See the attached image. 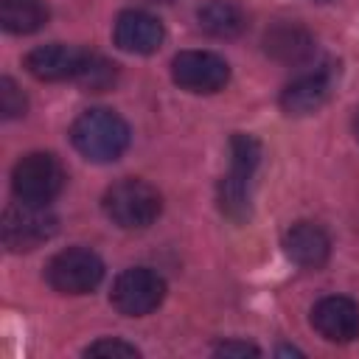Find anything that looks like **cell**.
I'll list each match as a JSON object with an SVG mask.
<instances>
[{
  "label": "cell",
  "mask_w": 359,
  "mask_h": 359,
  "mask_svg": "<svg viewBox=\"0 0 359 359\" xmlns=\"http://www.w3.org/2000/svg\"><path fill=\"white\" fill-rule=\"evenodd\" d=\"M3 244L11 252H28L45 244L56 233V216L48 210V205H31V202H14L3 213Z\"/></svg>",
  "instance_id": "8992f818"
},
{
  "label": "cell",
  "mask_w": 359,
  "mask_h": 359,
  "mask_svg": "<svg viewBox=\"0 0 359 359\" xmlns=\"http://www.w3.org/2000/svg\"><path fill=\"white\" fill-rule=\"evenodd\" d=\"M171 79L188 93H219L230 81V67L219 53L182 50L171 59Z\"/></svg>",
  "instance_id": "ba28073f"
},
{
  "label": "cell",
  "mask_w": 359,
  "mask_h": 359,
  "mask_svg": "<svg viewBox=\"0 0 359 359\" xmlns=\"http://www.w3.org/2000/svg\"><path fill=\"white\" fill-rule=\"evenodd\" d=\"M314 3H328V0H314Z\"/></svg>",
  "instance_id": "603a6c76"
},
{
  "label": "cell",
  "mask_w": 359,
  "mask_h": 359,
  "mask_svg": "<svg viewBox=\"0 0 359 359\" xmlns=\"http://www.w3.org/2000/svg\"><path fill=\"white\" fill-rule=\"evenodd\" d=\"M311 325L328 342H353L359 337V303L342 294H328L314 303Z\"/></svg>",
  "instance_id": "9c48e42d"
},
{
  "label": "cell",
  "mask_w": 359,
  "mask_h": 359,
  "mask_svg": "<svg viewBox=\"0 0 359 359\" xmlns=\"http://www.w3.org/2000/svg\"><path fill=\"white\" fill-rule=\"evenodd\" d=\"M62 185H65V168L48 151H31L20 157L11 171V191L20 202L48 205L59 196Z\"/></svg>",
  "instance_id": "277c9868"
},
{
  "label": "cell",
  "mask_w": 359,
  "mask_h": 359,
  "mask_svg": "<svg viewBox=\"0 0 359 359\" xmlns=\"http://www.w3.org/2000/svg\"><path fill=\"white\" fill-rule=\"evenodd\" d=\"M283 250L289 261H294L303 269H320L325 266L331 255V238L328 233L314 222H294L283 233Z\"/></svg>",
  "instance_id": "4fadbf2b"
},
{
  "label": "cell",
  "mask_w": 359,
  "mask_h": 359,
  "mask_svg": "<svg viewBox=\"0 0 359 359\" xmlns=\"http://www.w3.org/2000/svg\"><path fill=\"white\" fill-rule=\"evenodd\" d=\"M149 3H171V0H149Z\"/></svg>",
  "instance_id": "7402d4cb"
},
{
  "label": "cell",
  "mask_w": 359,
  "mask_h": 359,
  "mask_svg": "<svg viewBox=\"0 0 359 359\" xmlns=\"http://www.w3.org/2000/svg\"><path fill=\"white\" fill-rule=\"evenodd\" d=\"M140 351L121 339H98L84 348V356H137Z\"/></svg>",
  "instance_id": "d6986e66"
},
{
  "label": "cell",
  "mask_w": 359,
  "mask_h": 359,
  "mask_svg": "<svg viewBox=\"0 0 359 359\" xmlns=\"http://www.w3.org/2000/svg\"><path fill=\"white\" fill-rule=\"evenodd\" d=\"M25 107H28V101H25L22 90L17 87V81L3 76L0 79V112H3V118H8V121L20 118V115H25Z\"/></svg>",
  "instance_id": "ac0fdd59"
},
{
  "label": "cell",
  "mask_w": 359,
  "mask_h": 359,
  "mask_svg": "<svg viewBox=\"0 0 359 359\" xmlns=\"http://www.w3.org/2000/svg\"><path fill=\"white\" fill-rule=\"evenodd\" d=\"M258 160H261V143L252 135L238 132L230 137V171L219 182V208L233 222L250 219V196H252V177Z\"/></svg>",
  "instance_id": "7a4b0ae2"
},
{
  "label": "cell",
  "mask_w": 359,
  "mask_h": 359,
  "mask_svg": "<svg viewBox=\"0 0 359 359\" xmlns=\"http://www.w3.org/2000/svg\"><path fill=\"white\" fill-rule=\"evenodd\" d=\"M48 22L42 0H0V25L8 34H34Z\"/></svg>",
  "instance_id": "2e32d148"
},
{
  "label": "cell",
  "mask_w": 359,
  "mask_h": 359,
  "mask_svg": "<svg viewBox=\"0 0 359 359\" xmlns=\"http://www.w3.org/2000/svg\"><path fill=\"white\" fill-rule=\"evenodd\" d=\"M353 132H356V140H359V115H356V121H353Z\"/></svg>",
  "instance_id": "44dd1931"
},
{
  "label": "cell",
  "mask_w": 359,
  "mask_h": 359,
  "mask_svg": "<svg viewBox=\"0 0 359 359\" xmlns=\"http://www.w3.org/2000/svg\"><path fill=\"white\" fill-rule=\"evenodd\" d=\"M216 353L219 356H247V353H261L255 345H250V342H222V345H216Z\"/></svg>",
  "instance_id": "ffe728a7"
},
{
  "label": "cell",
  "mask_w": 359,
  "mask_h": 359,
  "mask_svg": "<svg viewBox=\"0 0 359 359\" xmlns=\"http://www.w3.org/2000/svg\"><path fill=\"white\" fill-rule=\"evenodd\" d=\"M163 36H165L163 22L154 14L140 11V8L121 11L112 28L115 45L126 53H154L163 45Z\"/></svg>",
  "instance_id": "8fae6325"
},
{
  "label": "cell",
  "mask_w": 359,
  "mask_h": 359,
  "mask_svg": "<svg viewBox=\"0 0 359 359\" xmlns=\"http://www.w3.org/2000/svg\"><path fill=\"white\" fill-rule=\"evenodd\" d=\"M115 79H118V65L104 59V56H98V53H90L84 67L76 76V81L87 93H104V90H109L115 84Z\"/></svg>",
  "instance_id": "e0dca14e"
},
{
  "label": "cell",
  "mask_w": 359,
  "mask_h": 359,
  "mask_svg": "<svg viewBox=\"0 0 359 359\" xmlns=\"http://www.w3.org/2000/svg\"><path fill=\"white\" fill-rule=\"evenodd\" d=\"M104 278L101 258L87 247H67L56 252L45 266V280L59 294H87Z\"/></svg>",
  "instance_id": "5b68a950"
},
{
  "label": "cell",
  "mask_w": 359,
  "mask_h": 359,
  "mask_svg": "<svg viewBox=\"0 0 359 359\" xmlns=\"http://www.w3.org/2000/svg\"><path fill=\"white\" fill-rule=\"evenodd\" d=\"M264 50L283 65H306L314 56V36L297 22H275L264 34Z\"/></svg>",
  "instance_id": "5bb4252c"
},
{
  "label": "cell",
  "mask_w": 359,
  "mask_h": 359,
  "mask_svg": "<svg viewBox=\"0 0 359 359\" xmlns=\"http://www.w3.org/2000/svg\"><path fill=\"white\" fill-rule=\"evenodd\" d=\"M87 56H90V50H84V48L53 42V45L34 48L25 56V67L39 81H65V79L76 81V76L84 67Z\"/></svg>",
  "instance_id": "30bf717a"
},
{
  "label": "cell",
  "mask_w": 359,
  "mask_h": 359,
  "mask_svg": "<svg viewBox=\"0 0 359 359\" xmlns=\"http://www.w3.org/2000/svg\"><path fill=\"white\" fill-rule=\"evenodd\" d=\"M331 87H334V65H325L286 84L280 93V107L289 115H309L328 101Z\"/></svg>",
  "instance_id": "7c38bea8"
},
{
  "label": "cell",
  "mask_w": 359,
  "mask_h": 359,
  "mask_svg": "<svg viewBox=\"0 0 359 359\" xmlns=\"http://www.w3.org/2000/svg\"><path fill=\"white\" fill-rule=\"evenodd\" d=\"M165 297V280L149 269V266H132L123 269L109 292L112 306L123 314V317H143L151 314Z\"/></svg>",
  "instance_id": "52a82bcc"
},
{
  "label": "cell",
  "mask_w": 359,
  "mask_h": 359,
  "mask_svg": "<svg viewBox=\"0 0 359 359\" xmlns=\"http://www.w3.org/2000/svg\"><path fill=\"white\" fill-rule=\"evenodd\" d=\"M70 140L76 151L90 163H112L129 146V126L118 112L95 107V109H84L73 121Z\"/></svg>",
  "instance_id": "6da1fadb"
},
{
  "label": "cell",
  "mask_w": 359,
  "mask_h": 359,
  "mask_svg": "<svg viewBox=\"0 0 359 359\" xmlns=\"http://www.w3.org/2000/svg\"><path fill=\"white\" fill-rule=\"evenodd\" d=\"M163 210V196L154 185L146 180H118L115 185L107 188L104 194V213L109 216L112 224L123 230H143L149 227Z\"/></svg>",
  "instance_id": "3957f363"
},
{
  "label": "cell",
  "mask_w": 359,
  "mask_h": 359,
  "mask_svg": "<svg viewBox=\"0 0 359 359\" xmlns=\"http://www.w3.org/2000/svg\"><path fill=\"white\" fill-rule=\"evenodd\" d=\"M199 28L219 39H233L247 28V14L230 0H208L196 11Z\"/></svg>",
  "instance_id": "9a60e30c"
}]
</instances>
